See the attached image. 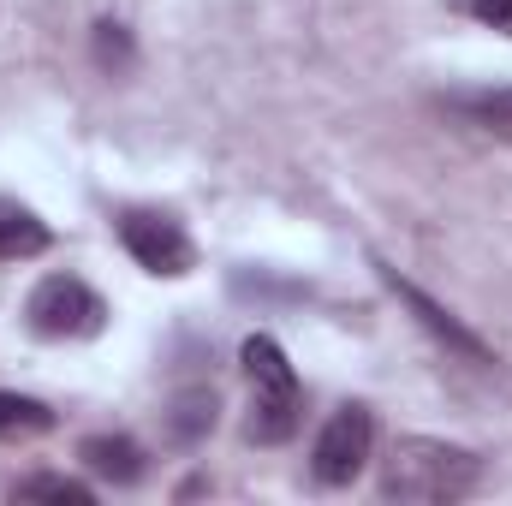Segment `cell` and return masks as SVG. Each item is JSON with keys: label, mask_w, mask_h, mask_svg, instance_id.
Returning <instances> with one entry per match:
<instances>
[{"label": "cell", "mask_w": 512, "mask_h": 506, "mask_svg": "<svg viewBox=\"0 0 512 506\" xmlns=\"http://www.w3.org/2000/svg\"><path fill=\"white\" fill-rule=\"evenodd\" d=\"M42 251H48V227L24 203H0V262H24Z\"/></svg>", "instance_id": "cell-8"}, {"label": "cell", "mask_w": 512, "mask_h": 506, "mask_svg": "<svg viewBox=\"0 0 512 506\" xmlns=\"http://www.w3.org/2000/svg\"><path fill=\"white\" fill-rule=\"evenodd\" d=\"M382 280H387V292H393V298H399V304H405V310H411V316H417V322L441 340V346H447V352H459L465 364H495V352H489V346H483V340H477V334H471L453 310H447V304H435L423 286H411L399 268H382Z\"/></svg>", "instance_id": "cell-6"}, {"label": "cell", "mask_w": 512, "mask_h": 506, "mask_svg": "<svg viewBox=\"0 0 512 506\" xmlns=\"http://www.w3.org/2000/svg\"><path fill=\"white\" fill-rule=\"evenodd\" d=\"M471 12L495 30H512V0H471Z\"/></svg>", "instance_id": "cell-14"}, {"label": "cell", "mask_w": 512, "mask_h": 506, "mask_svg": "<svg viewBox=\"0 0 512 506\" xmlns=\"http://www.w3.org/2000/svg\"><path fill=\"white\" fill-rule=\"evenodd\" d=\"M96 66L102 72H126L131 66V36H126V24H96Z\"/></svg>", "instance_id": "cell-13"}, {"label": "cell", "mask_w": 512, "mask_h": 506, "mask_svg": "<svg viewBox=\"0 0 512 506\" xmlns=\"http://www.w3.org/2000/svg\"><path fill=\"white\" fill-rule=\"evenodd\" d=\"M120 245H126L149 274H167V280L191 274V262H197V245H191L185 227L167 221V215H137V209H131L126 221H120Z\"/></svg>", "instance_id": "cell-5"}, {"label": "cell", "mask_w": 512, "mask_h": 506, "mask_svg": "<svg viewBox=\"0 0 512 506\" xmlns=\"http://www.w3.org/2000/svg\"><path fill=\"white\" fill-rule=\"evenodd\" d=\"M483 483V459L471 447L435 441V435H399L382 459V501L399 506H447L465 501Z\"/></svg>", "instance_id": "cell-1"}, {"label": "cell", "mask_w": 512, "mask_h": 506, "mask_svg": "<svg viewBox=\"0 0 512 506\" xmlns=\"http://www.w3.org/2000/svg\"><path fill=\"white\" fill-rule=\"evenodd\" d=\"M12 495H18V501H60V506H90V501H96V489H90V483L60 477V471H36V477H24Z\"/></svg>", "instance_id": "cell-11"}, {"label": "cell", "mask_w": 512, "mask_h": 506, "mask_svg": "<svg viewBox=\"0 0 512 506\" xmlns=\"http://www.w3.org/2000/svg\"><path fill=\"white\" fill-rule=\"evenodd\" d=\"M24 316H30V328H36L42 340H90V334H102L108 304H102L78 274H48V280H36Z\"/></svg>", "instance_id": "cell-3"}, {"label": "cell", "mask_w": 512, "mask_h": 506, "mask_svg": "<svg viewBox=\"0 0 512 506\" xmlns=\"http://www.w3.org/2000/svg\"><path fill=\"white\" fill-rule=\"evenodd\" d=\"M370 453H376V417H370L364 405H340V411L322 423V435H316L310 471H316V483L346 489V483H358V477H364Z\"/></svg>", "instance_id": "cell-4"}, {"label": "cell", "mask_w": 512, "mask_h": 506, "mask_svg": "<svg viewBox=\"0 0 512 506\" xmlns=\"http://www.w3.org/2000/svg\"><path fill=\"white\" fill-rule=\"evenodd\" d=\"M78 459H84L96 477H108V483H137V477H143V447H137L131 435H90V441L78 447Z\"/></svg>", "instance_id": "cell-7"}, {"label": "cell", "mask_w": 512, "mask_h": 506, "mask_svg": "<svg viewBox=\"0 0 512 506\" xmlns=\"http://www.w3.org/2000/svg\"><path fill=\"white\" fill-rule=\"evenodd\" d=\"M167 429H173V441H197V435H209V429H215V393H209V387L179 393V399H173Z\"/></svg>", "instance_id": "cell-12"}, {"label": "cell", "mask_w": 512, "mask_h": 506, "mask_svg": "<svg viewBox=\"0 0 512 506\" xmlns=\"http://www.w3.org/2000/svg\"><path fill=\"white\" fill-rule=\"evenodd\" d=\"M239 358H245V376H251V441H262V447L292 441V429L304 417V399H298V376H292L280 340L251 334Z\"/></svg>", "instance_id": "cell-2"}, {"label": "cell", "mask_w": 512, "mask_h": 506, "mask_svg": "<svg viewBox=\"0 0 512 506\" xmlns=\"http://www.w3.org/2000/svg\"><path fill=\"white\" fill-rule=\"evenodd\" d=\"M447 108L465 114L471 126L512 131V90H459V96H447Z\"/></svg>", "instance_id": "cell-10"}, {"label": "cell", "mask_w": 512, "mask_h": 506, "mask_svg": "<svg viewBox=\"0 0 512 506\" xmlns=\"http://www.w3.org/2000/svg\"><path fill=\"white\" fill-rule=\"evenodd\" d=\"M48 429H54V411L42 399L0 387V441H30V435H48Z\"/></svg>", "instance_id": "cell-9"}]
</instances>
